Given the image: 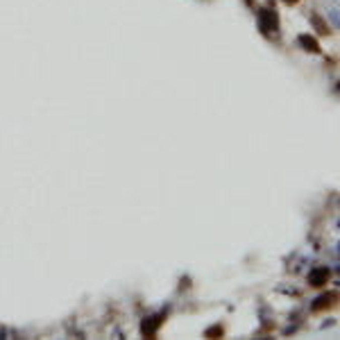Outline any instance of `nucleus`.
I'll return each instance as SVG.
<instances>
[{"instance_id":"nucleus-1","label":"nucleus","mask_w":340,"mask_h":340,"mask_svg":"<svg viewBox=\"0 0 340 340\" xmlns=\"http://www.w3.org/2000/svg\"><path fill=\"white\" fill-rule=\"evenodd\" d=\"M299 41H302V43L306 45V50H313V52H317V50H320V48H317L315 41H311L308 36H299Z\"/></svg>"}]
</instances>
